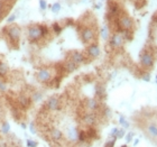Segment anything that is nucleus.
I'll use <instances>...</instances> for the list:
<instances>
[{
  "instance_id": "nucleus-40",
  "label": "nucleus",
  "mask_w": 157,
  "mask_h": 147,
  "mask_svg": "<svg viewBox=\"0 0 157 147\" xmlns=\"http://www.w3.org/2000/svg\"><path fill=\"white\" fill-rule=\"evenodd\" d=\"M121 147H127V145H122Z\"/></svg>"
},
{
  "instance_id": "nucleus-3",
  "label": "nucleus",
  "mask_w": 157,
  "mask_h": 147,
  "mask_svg": "<svg viewBox=\"0 0 157 147\" xmlns=\"http://www.w3.org/2000/svg\"><path fill=\"white\" fill-rule=\"evenodd\" d=\"M7 35L13 43H17L20 38V36H21V29L18 26H9L7 28Z\"/></svg>"
},
{
  "instance_id": "nucleus-19",
  "label": "nucleus",
  "mask_w": 157,
  "mask_h": 147,
  "mask_svg": "<svg viewBox=\"0 0 157 147\" xmlns=\"http://www.w3.org/2000/svg\"><path fill=\"white\" fill-rule=\"evenodd\" d=\"M95 94L99 98H103L106 96V90H104V87L102 84H97L95 85Z\"/></svg>"
},
{
  "instance_id": "nucleus-35",
  "label": "nucleus",
  "mask_w": 157,
  "mask_h": 147,
  "mask_svg": "<svg viewBox=\"0 0 157 147\" xmlns=\"http://www.w3.org/2000/svg\"><path fill=\"white\" fill-rule=\"evenodd\" d=\"M124 136H125V129H124V128H122V129H119V130H118V134H117V139H118V138H122Z\"/></svg>"
},
{
  "instance_id": "nucleus-7",
  "label": "nucleus",
  "mask_w": 157,
  "mask_h": 147,
  "mask_svg": "<svg viewBox=\"0 0 157 147\" xmlns=\"http://www.w3.org/2000/svg\"><path fill=\"white\" fill-rule=\"evenodd\" d=\"M118 25L122 31H131V28L134 27V21L129 16H121L118 20Z\"/></svg>"
},
{
  "instance_id": "nucleus-26",
  "label": "nucleus",
  "mask_w": 157,
  "mask_h": 147,
  "mask_svg": "<svg viewBox=\"0 0 157 147\" xmlns=\"http://www.w3.org/2000/svg\"><path fill=\"white\" fill-rule=\"evenodd\" d=\"M53 32L55 33L56 35H58L60 33L62 32V27L60 26L58 23H55V24H53Z\"/></svg>"
},
{
  "instance_id": "nucleus-4",
  "label": "nucleus",
  "mask_w": 157,
  "mask_h": 147,
  "mask_svg": "<svg viewBox=\"0 0 157 147\" xmlns=\"http://www.w3.org/2000/svg\"><path fill=\"white\" fill-rule=\"evenodd\" d=\"M53 74H52V70L47 69V67H43L38 71L37 73V80L42 83H47L53 79Z\"/></svg>"
},
{
  "instance_id": "nucleus-33",
  "label": "nucleus",
  "mask_w": 157,
  "mask_h": 147,
  "mask_svg": "<svg viewBox=\"0 0 157 147\" xmlns=\"http://www.w3.org/2000/svg\"><path fill=\"white\" fill-rule=\"evenodd\" d=\"M39 7H40V9L45 10L47 8V2L45 0H39Z\"/></svg>"
},
{
  "instance_id": "nucleus-28",
  "label": "nucleus",
  "mask_w": 157,
  "mask_h": 147,
  "mask_svg": "<svg viewBox=\"0 0 157 147\" xmlns=\"http://www.w3.org/2000/svg\"><path fill=\"white\" fill-rule=\"evenodd\" d=\"M26 146L27 147H37L38 143L36 141H33V139H27V141H26Z\"/></svg>"
},
{
  "instance_id": "nucleus-11",
  "label": "nucleus",
  "mask_w": 157,
  "mask_h": 147,
  "mask_svg": "<svg viewBox=\"0 0 157 147\" xmlns=\"http://www.w3.org/2000/svg\"><path fill=\"white\" fill-rule=\"evenodd\" d=\"M77 137H79V129L76 127H70L66 130V138L71 143H77Z\"/></svg>"
},
{
  "instance_id": "nucleus-34",
  "label": "nucleus",
  "mask_w": 157,
  "mask_h": 147,
  "mask_svg": "<svg viewBox=\"0 0 157 147\" xmlns=\"http://www.w3.org/2000/svg\"><path fill=\"white\" fill-rule=\"evenodd\" d=\"M103 115L106 116L107 118H110L111 115H112V114H111V110H110L109 108H104V110H103Z\"/></svg>"
},
{
  "instance_id": "nucleus-23",
  "label": "nucleus",
  "mask_w": 157,
  "mask_h": 147,
  "mask_svg": "<svg viewBox=\"0 0 157 147\" xmlns=\"http://www.w3.org/2000/svg\"><path fill=\"white\" fill-rule=\"evenodd\" d=\"M88 139V136H87V131L84 130H79V137H77V143H84Z\"/></svg>"
},
{
  "instance_id": "nucleus-13",
  "label": "nucleus",
  "mask_w": 157,
  "mask_h": 147,
  "mask_svg": "<svg viewBox=\"0 0 157 147\" xmlns=\"http://www.w3.org/2000/svg\"><path fill=\"white\" fill-rule=\"evenodd\" d=\"M99 106H100L99 101L97 99H94V98H89V99L85 100V108L88 109L90 112L97 111L98 108H99Z\"/></svg>"
},
{
  "instance_id": "nucleus-39",
  "label": "nucleus",
  "mask_w": 157,
  "mask_h": 147,
  "mask_svg": "<svg viewBox=\"0 0 157 147\" xmlns=\"http://www.w3.org/2000/svg\"><path fill=\"white\" fill-rule=\"evenodd\" d=\"M139 143V139H136V141H135V143H134V145H135V146H136V145H137V144H138Z\"/></svg>"
},
{
  "instance_id": "nucleus-17",
  "label": "nucleus",
  "mask_w": 157,
  "mask_h": 147,
  "mask_svg": "<svg viewBox=\"0 0 157 147\" xmlns=\"http://www.w3.org/2000/svg\"><path fill=\"white\" fill-rule=\"evenodd\" d=\"M120 8L117 4H110L109 5V9H108V15L110 17H116L119 15Z\"/></svg>"
},
{
  "instance_id": "nucleus-30",
  "label": "nucleus",
  "mask_w": 157,
  "mask_h": 147,
  "mask_svg": "<svg viewBox=\"0 0 157 147\" xmlns=\"http://www.w3.org/2000/svg\"><path fill=\"white\" fill-rule=\"evenodd\" d=\"M60 10H61V5H60L58 2L54 4V5L52 6V11H53V13H58Z\"/></svg>"
},
{
  "instance_id": "nucleus-9",
  "label": "nucleus",
  "mask_w": 157,
  "mask_h": 147,
  "mask_svg": "<svg viewBox=\"0 0 157 147\" xmlns=\"http://www.w3.org/2000/svg\"><path fill=\"white\" fill-rule=\"evenodd\" d=\"M94 36H95V33H94V29L91 28V27H85L81 31V38L84 43H90L94 39Z\"/></svg>"
},
{
  "instance_id": "nucleus-16",
  "label": "nucleus",
  "mask_w": 157,
  "mask_h": 147,
  "mask_svg": "<svg viewBox=\"0 0 157 147\" xmlns=\"http://www.w3.org/2000/svg\"><path fill=\"white\" fill-rule=\"evenodd\" d=\"M17 101H18V104L21 108H28L31 104V99L26 94H20L17 99Z\"/></svg>"
},
{
  "instance_id": "nucleus-2",
  "label": "nucleus",
  "mask_w": 157,
  "mask_h": 147,
  "mask_svg": "<svg viewBox=\"0 0 157 147\" xmlns=\"http://www.w3.org/2000/svg\"><path fill=\"white\" fill-rule=\"evenodd\" d=\"M144 133L151 141L157 143V124L154 121H149L145 125Z\"/></svg>"
},
{
  "instance_id": "nucleus-25",
  "label": "nucleus",
  "mask_w": 157,
  "mask_h": 147,
  "mask_svg": "<svg viewBox=\"0 0 157 147\" xmlns=\"http://www.w3.org/2000/svg\"><path fill=\"white\" fill-rule=\"evenodd\" d=\"M119 124L124 127V129H127V128H129V122L127 121V119H126L124 116H120L119 118Z\"/></svg>"
},
{
  "instance_id": "nucleus-41",
  "label": "nucleus",
  "mask_w": 157,
  "mask_h": 147,
  "mask_svg": "<svg viewBox=\"0 0 157 147\" xmlns=\"http://www.w3.org/2000/svg\"><path fill=\"white\" fill-rule=\"evenodd\" d=\"M156 80H157V75H156Z\"/></svg>"
},
{
  "instance_id": "nucleus-32",
  "label": "nucleus",
  "mask_w": 157,
  "mask_h": 147,
  "mask_svg": "<svg viewBox=\"0 0 157 147\" xmlns=\"http://www.w3.org/2000/svg\"><path fill=\"white\" fill-rule=\"evenodd\" d=\"M15 20H16V15H10V16H9V17H7V23H8V24H11V23H13V21H15Z\"/></svg>"
},
{
  "instance_id": "nucleus-15",
  "label": "nucleus",
  "mask_w": 157,
  "mask_h": 147,
  "mask_svg": "<svg viewBox=\"0 0 157 147\" xmlns=\"http://www.w3.org/2000/svg\"><path fill=\"white\" fill-rule=\"evenodd\" d=\"M72 62H74L76 65H80V64L84 63V61H85V58H84V55L82 54L81 52H77V51H74L71 53V58H70Z\"/></svg>"
},
{
  "instance_id": "nucleus-6",
  "label": "nucleus",
  "mask_w": 157,
  "mask_h": 147,
  "mask_svg": "<svg viewBox=\"0 0 157 147\" xmlns=\"http://www.w3.org/2000/svg\"><path fill=\"white\" fill-rule=\"evenodd\" d=\"M125 43V39L122 37L121 33H113L112 36L110 37V40H109V44L112 48H120L122 47V45Z\"/></svg>"
},
{
  "instance_id": "nucleus-20",
  "label": "nucleus",
  "mask_w": 157,
  "mask_h": 147,
  "mask_svg": "<svg viewBox=\"0 0 157 147\" xmlns=\"http://www.w3.org/2000/svg\"><path fill=\"white\" fill-rule=\"evenodd\" d=\"M101 37L103 40H108L109 39V35H110V32H109V27L107 25H103L102 28H101Z\"/></svg>"
},
{
  "instance_id": "nucleus-38",
  "label": "nucleus",
  "mask_w": 157,
  "mask_h": 147,
  "mask_svg": "<svg viewBox=\"0 0 157 147\" xmlns=\"http://www.w3.org/2000/svg\"><path fill=\"white\" fill-rule=\"evenodd\" d=\"M20 127L23 128V129H26V128H27V125H26L25 122H21V124H20Z\"/></svg>"
},
{
  "instance_id": "nucleus-18",
  "label": "nucleus",
  "mask_w": 157,
  "mask_h": 147,
  "mask_svg": "<svg viewBox=\"0 0 157 147\" xmlns=\"http://www.w3.org/2000/svg\"><path fill=\"white\" fill-rule=\"evenodd\" d=\"M76 69H77V65H76L74 62H72L71 60L66 61V63L64 64V70L66 71V72H69V73H72V72H74Z\"/></svg>"
},
{
  "instance_id": "nucleus-22",
  "label": "nucleus",
  "mask_w": 157,
  "mask_h": 147,
  "mask_svg": "<svg viewBox=\"0 0 157 147\" xmlns=\"http://www.w3.org/2000/svg\"><path fill=\"white\" fill-rule=\"evenodd\" d=\"M1 133L4 135H7L10 133V124L8 121H4L1 125Z\"/></svg>"
},
{
  "instance_id": "nucleus-31",
  "label": "nucleus",
  "mask_w": 157,
  "mask_h": 147,
  "mask_svg": "<svg viewBox=\"0 0 157 147\" xmlns=\"http://www.w3.org/2000/svg\"><path fill=\"white\" fill-rule=\"evenodd\" d=\"M118 130H119V128H113L112 130H111V131H110V135H109V136H110V137H111V138H116V139H117V134H118Z\"/></svg>"
},
{
  "instance_id": "nucleus-12",
  "label": "nucleus",
  "mask_w": 157,
  "mask_h": 147,
  "mask_svg": "<svg viewBox=\"0 0 157 147\" xmlns=\"http://www.w3.org/2000/svg\"><path fill=\"white\" fill-rule=\"evenodd\" d=\"M64 134H63L62 130H60L58 128H53L50 130V138L52 141H55V143H60L63 139Z\"/></svg>"
},
{
  "instance_id": "nucleus-5",
  "label": "nucleus",
  "mask_w": 157,
  "mask_h": 147,
  "mask_svg": "<svg viewBox=\"0 0 157 147\" xmlns=\"http://www.w3.org/2000/svg\"><path fill=\"white\" fill-rule=\"evenodd\" d=\"M140 64H141V66L147 67V69L153 67V65H154V55L149 52H143L141 55H140Z\"/></svg>"
},
{
  "instance_id": "nucleus-14",
  "label": "nucleus",
  "mask_w": 157,
  "mask_h": 147,
  "mask_svg": "<svg viewBox=\"0 0 157 147\" xmlns=\"http://www.w3.org/2000/svg\"><path fill=\"white\" fill-rule=\"evenodd\" d=\"M100 47L98 44H90L87 47V53L90 58H97L100 55Z\"/></svg>"
},
{
  "instance_id": "nucleus-27",
  "label": "nucleus",
  "mask_w": 157,
  "mask_h": 147,
  "mask_svg": "<svg viewBox=\"0 0 157 147\" xmlns=\"http://www.w3.org/2000/svg\"><path fill=\"white\" fill-rule=\"evenodd\" d=\"M29 131H31V135L37 134V129H36V126H35V122L34 121L29 122Z\"/></svg>"
},
{
  "instance_id": "nucleus-29",
  "label": "nucleus",
  "mask_w": 157,
  "mask_h": 147,
  "mask_svg": "<svg viewBox=\"0 0 157 147\" xmlns=\"http://www.w3.org/2000/svg\"><path fill=\"white\" fill-rule=\"evenodd\" d=\"M7 88H8V87H7L6 82L0 77V91H1V92H6Z\"/></svg>"
},
{
  "instance_id": "nucleus-37",
  "label": "nucleus",
  "mask_w": 157,
  "mask_h": 147,
  "mask_svg": "<svg viewBox=\"0 0 157 147\" xmlns=\"http://www.w3.org/2000/svg\"><path fill=\"white\" fill-rule=\"evenodd\" d=\"M143 80H144V81H147V82H149V81H151L149 74H148V73H147V74H144V75H143Z\"/></svg>"
},
{
  "instance_id": "nucleus-10",
  "label": "nucleus",
  "mask_w": 157,
  "mask_h": 147,
  "mask_svg": "<svg viewBox=\"0 0 157 147\" xmlns=\"http://www.w3.org/2000/svg\"><path fill=\"white\" fill-rule=\"evenodd\" d=\"M82 121L85 126H89V127H92L97 124V115L94 112H87L85 115L83 116L82 118Z\"/></svg>"
},
{
  "instance_id": "nucleus-8",
  "label": "nucleus",
  "mask_w": 157,
  "mask_h": 147,
  "mask_svg": "<svg viewBox=\"0 0 157 147\" xmlns=\"http://www.w3.org/2000/svg\"><path fill=\"white\" fill-rule=\"evenodd\" d=\"M46 108L48 109L50 111H57L60 107H61V101L58 99V97L56 96H52L48 98V100L45 103Z\"/></svg>"
},
{
  "instance_id": "nucleus-21",
  "label": "nucleus",
  "mask_w": 157,
  "mask_h": 147,
  "mask_svg": "<svg viewBox=\"0 0 157 147\" xmlns=\"http://www.w3.org/2000/svg\"><path fill=\"white\" fill-rule=\"evenodd\" d=\"M8 70H9L8 64L0 61V77H5L7 73H8Z\"/></svg>"
},
{
  "instance_id": "nucleus-1",
  "label": "nucleus",
  "mask_w": 157,
  "mask_h": 147,
  "mask_svg": "<svg viewBox=\"0 0 157 147\" xmlns=\"http://www.w3.org/2000/svg\"><path fill=\"white\" fill-rule=\"evenodd\" d=\"M50 34L48 28L44 25H34L31 26L27 31V35H28V38L31 39V42H36L39 40L40 38H43L45 36H47Z\"/></svg>"
},
{
  "instance_id": "nucleus-24",
  "label": "nucleus",
  "mask_w": 157,
  "mask_h": 147,
  "mask_svg": "<svg viewBox=\"0 0 157 147\" xmlns=\"http://www.w3.org/2000/svg\"><path fill=\"white\" fill-rule=\"evenodd\" d=\"M42 99H43V94H42V92H38V91L34 92L31 96V101H34V102H39Z\"/></svg>"
},
{
  "instance_id": "nucleus-36",
  "label": "nucleus",
  "mask_w": 157,
  "mask_h": 147,
  "mask_svg": "<svg viewBox=\"0 0 157 147\" xmlns=\"http://www.w3.org/2000/svg\"><path fill=\"white\" fill-rule=\"evenodd\" d=\"M132 137H134V133H129V134L126 136V141H128V143H129V141H131Z\"/></svg>"
}]
</instances>
